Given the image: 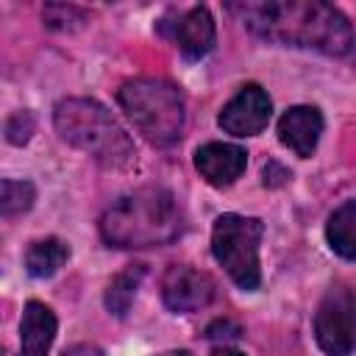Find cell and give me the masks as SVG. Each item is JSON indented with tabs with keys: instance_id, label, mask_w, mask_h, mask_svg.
I'll list each match as a JSON object with an SVG mask.
<instances>
[{
	"instance_id": "cell-9",
	"label": "cell",
	"mask_w": 356,
	"mask_h": 356,
	"mask_svg": "<svg viewBox=\"0 0 356 356\" xmlns=\"http://www.w3.org/2000/svg\"><path fill=\"white\" fill-rule=\"evenodd\" d=\"M245 164L248 153L228 142H209L195 153V167L211 186H231L245 172Z\"/></svg>"
},
{
	"instance_id": "cell-15",
	"label": "cell",
	"mask_w": 356,
	"mask_h": 356,
	"mask_svg": "<svg viewBox=\"0 0 356 356\" xmlns=\"http://www.w3.org/2000/svg\"><path fill=\"white\" fill-rule=\"evenodd\" d=\"M145 275V267L142 264H128L122 273H117L111 281H108V289H106V309L117 317H122L139 289V281Z\"/></svg>"
},
{
	"instance_id": "cell-7",
	"label": "cell",
	"mask_w": 356,
	"mask_h": 356,
	"mask_svg": "<svg viewBox=\"0 0 356 356\" xmlns=\"http://www.w3.org/2000/svg\"><path fill=\"white\" fill-rule=\"evenodd\" d=\"M214 292H217L214 278L189 264H172V267H167V273L161 278L164 306L178 314L197 312V309L209 306L214 300Z\"/></svg>"
},
{
	"instance_id": "cell-4",
	"label": "cell",
	"mask_w": 356,
	"mask_h": 356,
	"mask_svg": "<svg viewBox=\"0 0 356 356\" xmlns=\"http://www.w3.org/2000/svg\"><path fill=\"white\" fill-rule=\"evenodd\" d=\"M117 100L136 131L153 145H172L184 128V97L161 78H134L120 86Z\"/></svg>"
},
{
	"instance_id": "cell-6",
	"label": "cell",
	"mask_w": 356,
	"mask_h": 356,
	"mask_svg": "<svg viewBox=\"0 0 356 356\" xmlns=\"http://www.w3.org/2000/svg\"><path fill=\"white\" fill-rule=\"evenodd\" d=\"M314 337L323 353L348 356L356 350V292L345 284L331 286L314 312Z\"/></svg>"
},
{
	"instance_id": "cell-5",
	"label": "cell",
	"mask_w": 356,
	"mask_h": 356,
	"mask_svg": "<svg viewBox=\"0 0 356 356\" xmlns=\"http://www.w3.org/2000/svg\"><path fill=\"white\" fill-rule=\"evenodd\" d=\"M264 236V222L245 214H220L211 228V253L231 275V281L253 292L261 281L259 245Z\"/></svg>"
},
{
	"instance_id": "cell-10",
	"label": "cell",
	"mask_w": 356,
	"mask_h": 356,
	"mask_svg": "<svg viewBox=\"0 0 356 356\" xmlns=\"http://www.w3.org/2000/svg\"><path fill=\"white\" fill-rule=\"evenodd\" d=\"M161 33L172 36V42L178 44V50L186 58H200L211 50L214 44V19L209 14V8L195 6L189 8L178 22H167L161 25Z\"/></svg>"
},
{
	"instance_id": "cell-2",
	"label": "cell",
	"mask_w": 356,
	"mask_h": 356,
	"mask_svg": "<svg viewBox=\"0 0 356 356\" xmlns=\"http://www.w3.org/2000/svg\"><path fill=\"white\" fill-rule=\"evenodd\" d=\"M181 209L172 192L142 186L117 197L100 217V234L114 248L167 245L181 234Z\"/></svg>"
},
{
	"instance_id": "cell-20",
	"label": "cell",
	"mask_w": 356,
	"mask_h": 356,
	"mask_svg": "<svg viewBox=\"0 0 356 356\" xmlns=\"http://www.w3.org/2000/svg\"><path fill=\"white\" fill-rule=\"evenodd\" d=\"M286 178H289V172H286V170H281L275 161L264 167V186H278V184H284Z\"/></svg>"
},
{
	"instance_id": "cell-8",
	"label": "cell",
	"mask_w": 356,
	"mask_h": 356,
	"mask_svg": "<svg viewBox=\"0 0 356 356\" xmlns=\"http://www.w3.org/2000/svg\"><path fill=\"white\" fill-rule=\"evenodd\" d=\"M273 103L259 83H245L220 111L217 122L231 136H256L270 122Z\"/></svg>"
},
{
	"instance_id": "cell-18",
	"label": "cell",
	"mask_w": 356,
	"mask_h": 356,
	"mask_svg": "<svg viewBox=\"0 0 356 356\" xmlns=\"http://www.w3.org/2000/svg\"><path fill=\"white\" fill-rule=\"evenodd\" d=\"M33 114L31 111H14L11 117H8V122H6V139L11 142V145H25L28 139H31V134H33Z\"/></svg>"
},
{
	"instance_id": "cell-16",
	"label": "cell",
	"mask_w": 356,
	"mask_h": 356,
	"mask_svg": "<svg viewBox=\"0 0 356 356\" xmlns=\"http://www.w3.org/2000/svg\"><path fill=\"white\" fill-rule=\"evenodd\" d=\"M33 197H36V189H33L31 181L6 178L0 184V211H3V217H17V214L28 211L33 206Z\"/></svg>"
},
{
	"instance_id": "cell-19",
	"label": "cell",
	"mask_w": 356,
	"mask_h": 356,
	"mask_svg": "<svg viewBox=\"0 0 356 356\" xmlns=\"http://www.w3.org/2000/svg\"><path fill=\"white\" fill-rule=\"evenodd\" d=\"M245 331H242V325H236L234 320H214V323H209V328H206V337L209 339H239Z\"/></svg>"
},
{
	"instance_id": "cell-11",
	"label": "cell",
	"mask_w": 356,
	"mask_h": 356,
	"mask_svg": "<svg viewBox=\"0 0 356 356\" xmlns=\"http://www.w3.org/2000/svg\"><path fill=\"white\" fill-rule=\"evenodd\" d=\"M323 134V114L314 106H292L278 120V139L298 156H312Z\"/></svg>"
},
{
	"instance_id": "cell-3",
	"label": "cell",
	"mask_w": 356,
	"mask_h": 356,
	"mask_svg": "<svg viewBox=\"0 0 356 356\" xmlns=\"http://www.w3.org/2000/svg\"><path fill=\"white\" fill-rule=\"evenodd\" d=\"M53 125L64 142L83 150L106 167H125L134 161V142L111 117V111L92 97H67L53 108Z\"/></svg>"
},
{
	"instance_id": "cell-21",
	"label": "cell",
	"mask_w": 356,
	"mask_h": 356,
	"mask_svg": "<svg viewBox=\"0 0 356 356\" xmlns=\"http://www.w3.org/2000/svg\"><path fill=\"white\" fill-rule=\"evenodd\" d=\"M61 356H103V350L97 348V345H72V348H67Z\"/></svg>"
},
{
	"instance_id": "cell-14",
	"label": "cell",
	"mask_w": 356,
	"mask_h": 356,
	"mask_svg": "<svg viewBox=\"0 0 356 356\" xmlns=\"http://www.w3.org/2000/svg\"><path fill=\"white\" fill-rule=\"evenodd\" d=\"M67 259H70V248H67L61 239L47 236V239L33 242V245L25 250V270H28L33 278H47V275H53Z\"/></svg>"
},
{
	"instance_id": "cell-13",
	"label": "cell",
	"mask_w": 356,
	"mask_h": 356,
	"mask_svg": "<svg viewBox=\"0 0 356 356\" xmlns=\"http://www.w3.org/2000/svg\"><path fill=\"white\" fill-rule=\"evenodd\" d=\"M325 239L337 256L356 261V200H348L331 211L325 222Z\"/></svg>"
},
{
	"instance_id": "cell-17",
	"label": "cell",
	"mask_w": 356,
	"mask_h": 356,
	"mask_svg": "<svg viewBox=\"0 0 356 356\" xmlns=\"http://www.w3.org/2000/svg\"><path fill=\"white\" fill-rule=\"evenodd\" d=\"M83 22H86L83 11H78L72 6H47L44 8V25L53 31H70V28H78Z\"/></svg>"
},
{
	"instance_id": "cell-23",
	"label": "cell",
	"mask_w": 356,
	"mask_h": 356,
	"mask_svg": "<svg viewBox=\"0 0 356 356\" xmlns=\"http://www.w3.org/2000/svg\"><path fill=\"white\" fill-rule=\"evenodd\" d=\"M159 356H192L189 350H167V353H159Z\"/></svg>"
},
{
	"instance_id": "cell-12",
	"label": "cell",
	"mask_w": 356,
	"mask_h": 356,
	"mask_svg": "<svg viewBox=\"0 0 356 356\" xmlns=\"http://www.w3.org/2000/svg\"><path fill=\"white\" fill-rule=\"evenodd\" d=\"M56 339V314L50 306L31 300L19 323V353L17 356H44Z\"/></svg>"
},
{
	"instance_id": "cell-22",
	"label": "cell",
	"mask_w": 356,
	"mask_h": 356,
	"mask_svg": "<svg viewBox=\"0 0 356 356\" xmlns=\"http://www.w3.org/2000/svg\"><path fill=\"white\" fill-rule=\"evenodd\" d=\"M211 356H245L242 350H236V348H214L211 350Z\"/></svg>"
},
{
	"instance_id": "cell-1",
	"label": "cell",
	"mask_w": 356,
	"mask_h": 356,
	"mask_svg": "<svg viewBox=\"0 0 356 356\" xmlns=\"http://www.w3.org/2000/svg\"><path fill=\"white\" fill-rule=\"evenodd\" d=\"M228 8L250 33L267 42L325 56H345L353 47V28L345 14L320 0H256Z\"/></svg>"
}]
</instances>
